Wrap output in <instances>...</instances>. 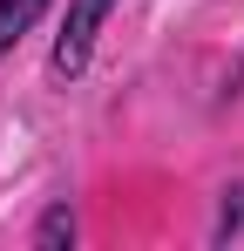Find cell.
Instances as JSON below:
<instances>
[{
	"label": "cell",
	"mask_w": 244,
	"mask_h": 251,
	"mask_svg": "<svg viewBox=\"0 0 244 251\" xmlns=\"http://www.w3.org/2000/svg\"><path fill=\"white\" fill-rule=\"evenodd\" d=\"M109 7H116V0H68V21H61L54 54H48L54 82H75L81 68H88V54H95V34H102V21H109Z\"/></svg>",
	"instance_id": "cell-1"
},
{
	"label": "cell",
	"mask_w": 244,
	"mask_h": 251,
	"mask_svg": "<svg viewBox=\"0 0 244 251\" xmlns=\"http://www.w3.org/2000/svg\"><path fill=\"white\" fill-rule=\"evenodd\" d=\"M41 14H48V0H0V54L21 48V34L34 27Z\"/></svg>",
	"instance_id": "cell-2"
},
{
	"label": "cell",
	"mask_w": 244,
	"mask_h": 251,
	"mask_svg": "<svg viewBox=\"0 0 244 251\" xmlns=\"http://www.w3.org/2000/svg\"><path fill=\"white\" fill-rule=\"evenodd\" d=\"M34 245H75V217H68V204H54L48 217H41V231H34Z\"/></svg>",
	"instance_id": "cell-3"
}]
</instances>
